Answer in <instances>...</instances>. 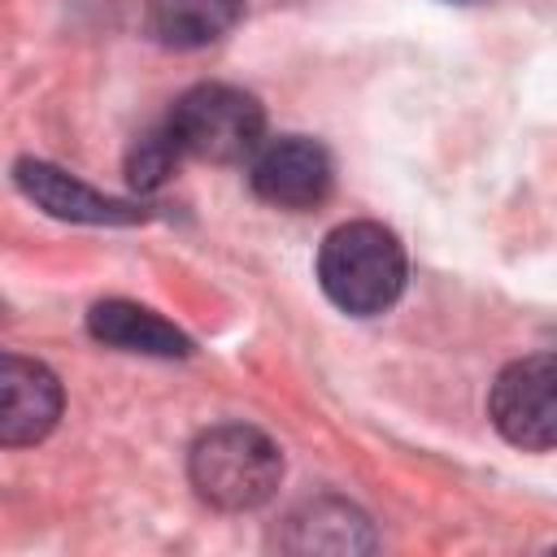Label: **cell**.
<instances>
[{"label":"cell","instance_id":"cell-1","mask_svg":"<svg viewBox=\"0 0 557 557\" xmlns=\"http://www.w3.org/2000/svg\"><path fill=\"white\" fill-rule=\"evenodd\" d=\"M318 283L335 309L374 318L405 292V248L383 222H344L318 248Z\"/></svg>","mask_w":557,"mask_h":557},{"label":"cell","instance_id":"cell-2","mask_svg":"<svg viewBox=\"0 0 557 557\" xmlns=\"http://www.w3.org/2000/svg\"><path fill=\"white\" fill-rule=\"evenodd\" d=\"M187 474L205 505L222 513H248V509H261L278 492L283 453L265 431L244 426V422H222V426H209L191 444Z\"/></svg>","mask_w":557,"mask_h":557},{"label":"cell","instance_id":"cell-3","mask_svg":"<svg viewBox=\"0 0 557 557\" xmlns=\"http://www.w3.org/2000/svg\"><path fill=\"white\" fill-rule=\"evenodd\" d=\"M165 126L183 157L231 165V161L257 157L261 135H265V113L257 96H248L244 87L200 83L174 100Z\"/></svg>","mask_w":557,"mask_h":557},{"label":"cell","instance_id":"cell-4","mask_svg":"<svg viewBox=\"0 0 557 557\" xmlns=\"http://www.w3.org/2000/svg\"><path fill=\"white\" fill-rule=\"evenodd\" d=\"M487 418L522 453L557 448V352L509 361L492 383Z\"/></svg>","mask_w":557,"mask_h":557},{"label":"cell","instance_id":"cell-5","mask_svg":"<svg viewBox=\"0 0 557 557\" xmlns=\"http://www.w3.org/2000/svg\"><path fill=\"white\" fill-rule=\"evenodd\" d=\"M252 191L274 209H313L331 196L335 165L318 139L305 135H278L257 148L248 170Z\"/></svg>","mask_w":557,"mask_h":557},{"label":"cell","instance_id":"cell-6","mask_svg":"<svg viewBox=\"0 0 557 557\" xmlns=\"http://www.w3.org/2000/svg\"><path fill=\"white\" fill-rule=\"evenodd\" d=\"M61 418V383L44 361L4 352L0 361V444H39Z\"/></svg>","mask_w":557,"mask_h":557},{"label":"cell","instance_id":"cell-7","mask_svg":"<svg viewBox=\"0 0 557 557\" xmlns=\"http://www.w3.org/2000/svg\"><path fill=\"white\" fill-rule=\"evenodd\" d=\"M13 183L26 200H35L44 213L61 218V222H96V226H122V222H139L144 209H135L131 200L104 196L96 187H87L83 178L48 165V161H17L13 165Z\"/></svg>","mask_w":557,"mask_h":557},{"label":"cell","instance_id":"cell-8","mask_svg":"<svg viewBox=\"0 0 557 557\" xmlns=\"http://www.w3.org/2000/svg\"><path fill=\"white\" fill-rule=\"evenodd\" d=\"M278 544L287 553H370L374 531L357 505L339 496H318V500H305L287 518Z\"/></svg>","mask_w":557,"mask_h":557},{"label":"cell","instance_id":"cell-9","mask_svg":"<svg viewBox=\"0 0 557 557\" xmlns=\"http://www.w3.org/2000/svg\"><path fill=\"white\" fill-rule=\"evenodd\" d=\"M91 339L122 348V352H144V357H191V335L165 322L161 313L135 305V300H100L87 313Z\"/></svg>","mask_w":557,"mask_h":557},{"label":"cell","instance_id":"cell-10","mask_svg":"<svg viewBox=\"0 0 557 557\" xmlns=\"http://www.w3.org/2000/svg\"><path fill=\"white\" fill-rule=\"evenodd\" d=\"M244 17V0H148V30L165 48L218 44Z\"/></svg>","mask_w":557,"mask_h":557},{"label":"cell","instance_id":"cell-11","mask_svg":"<svg viewBox=\"0 0 557 557\" xmlns=\"http://www.w3.org/2000/svg\"><path fill=\"white\" fill-rule=\"evenodd\" d=\"M178 157H183V152H178V144H174L170 126H161V131H152V135L135 139L131 161H126V174H131V183H135L139 191H152L165 174H174V161H178Z\"/></svg>","mask_w":557,"mask_h":557},{"label":"cell","instance_id":"cell-12","mask_svg":"<svg viewBox=\"0 0 557 557\" xmlns=\"http://www.w3.org/2000/svg\"><path fill=\"white\" fill-rule=\"evenodd\" d=\"M457 4H470V0H457Z\"/></svg>","mask_w":557,"mask_h":557}]
</instances>
